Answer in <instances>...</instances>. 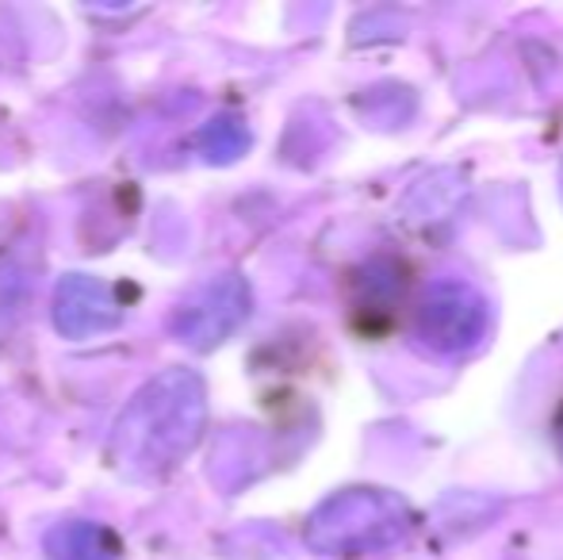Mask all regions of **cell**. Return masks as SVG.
Segmentation results:
<instances>
[{"label":"cell","instance_id":"cell-1","mask_svg":"<svg viewBox=\"0 0 563 560\" xmlns=\"http://www.w3.org/2000/svg\"><path fill=\"white\" fill-rule=\"evenodd\" d=\"M208 422V388L192 369L154 376L119 415L108 461L126 480H162L196 449Z\"/></svg>","mask_w":563,"mask_h":560},{"label":"cell","instance_id":"cell-2","mask_svg":"<svg viewBox=\"0 0 563 560\" xmlns=\"http://www.w3.org/2000/svg\"><path fill=\"white\" fill-rule=\"evenodd\" d=\"M410 530V515L395 495L353 487L327 499L307 523V541L330 557H372L395 549Z\"/></svg>","mask_w":563,"mask_h":560},{"label":"cell","instance_id":"cell-3","mask_svg":"<svg viewBox=\"0 0 563 560\" xmlns=\"http://www.w3.org/2000/svg\"><path fill=\"white\" fill-rule=\"evenodd\" d=\"M250 304V284L238 273H216L180 299L169 319V330L177 342L192 345V350H216L219 342H227L242 327Z\"/></svg>","mask_w":563,"mask_h":560},{"label":"cell","instance_id":"cell-4","mask_svg":"<svg viewBox=\"0 0 563 560\" xmlns=\"http://www.w3.org/2000/svg\"><path fill=\"white\" fill-rule=\"evenodd\" d=\"M487 334V304L467 284L441 281L418 304V338L441 353H464Z\"/></svg>","mask_w":563,"mask_h":560},{"label":"cell","instance_id":"cell-5","mask_svg":"<svg viewBox=\"0 0 563 560\" xmlns=\"http://www.w3.org/2000/svg\"><path fill=\"white\" fill-rule=\"evenodd\" d=\"M123 296L112 281L69 273L54 288V327L66 338H92L123 322Z\"/></svg>","mask_w":563,"mask_h":560},{"label":"cell","instance_id":"cell-6","mask_svg":"<svg viewBox=\"0 0 563 560\" xmlns=\"http://www.w3.org/2000/svg\"><path fill=\"white\" fill-rule=\"evenodd\" d=\"M54 560H123V541L100 523H62L46 534Z\"/></svg>","mask_w":563,"mask_h":560},{"label":"cell","instance_id":"cell-7","mask_svg":"<svg viewBox=\"0 0 563 560\" xmlns=\"http://www.w3.org/2000/svg\"><path fill=\"white\" fill-rule=\"evenodd\" d=\"M245 146H250V131L234 116H219L200 131V150L211 162H234V157L245 154Z\"/></svg>","mask_w":563,"mask_h":560},{"label":"cell","instance_id":"cell-8","mask_svg":"<svg viewBox=\"0 0 563 560\" xmlns=\"http://www.w3.org/2000/svg\"><path fill=\"white\" fill-rule=\"evenodd\" d=\"M23 292H27V277H23L20 265L0 262V338L12 330L15 315L23 307Z\"/></svg>","mask_w":563,"mask_h":560},{"label":"cell","instance_id":"cell-9","mask_svg":"<svg viewBox=\"0 0 563 560\" xmlns=\"http://www.w3.org/2000/svg\"><path fill=\"white\" fill-rule=\"evenodd\" d=\"M556 433H560V446H563V415H560V426H556Z\"/></svg>","mask_w":563,"mask_h":560}]
</instances>
